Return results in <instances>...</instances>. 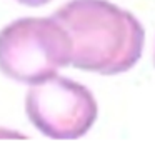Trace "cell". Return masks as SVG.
I'll return each mask as SVG.
<instances>
[{
    "mask_svg": "<svg viewBox=\"0 0 155 155\" xmlns=\"http://www.w3.org/2000/svg\"><path fill=\"white\" fill-rule=\"evenodd\" d=\"M25 110L28 120L44 135L70 140L84 137L90 130L98 107L85 85L54 75L30 87Z\"/></svg>",
    "mask_w": 155,
    "mask_h": 155,
    "instance_id": "obj_3",
    "label": "cell"
},
{
    "mask_svg": "<svg viewBox=\"0 0 155 155\" xmlns=\"http://www.w3.org/2000/svg\"><path fill=\"white\" fill-rule=\"evenodd\" d=\"M18 4L27 5V7H42V5L48 4L50 0H17Z\"/></svg>",
    "mask_w": 155,
    "mask_h": 155,
    "instance_id": "obj_4",
    "label": "cell"
},
{
    "mask_svg": "<svg viewBox=\"0 0 155 155\" xmlns=\"http://www.w3.org/2000/svg\"><path fill=\"white\" fill-rule=\"evenodd\" d=\"M65 28L52 17L18 18L0 30V72L20 84H40L70 65Z\"/></svg>",
    "mask_w": 155,
    "mask_h": 155,
    "instance_id": "obj_2",
    "label": "cell"
},
{
    "mask_svg": "<svg viewBox=\"0 0 155 155\" xmlns=\"http://www.w3.org/2000/svg\"><path fill=\"white\" fill-rule=\"evenodd\" d=\"M54 18L70 40V65L102 75L127 72L140 60L145 32L124 8L107 0H70Z\"/></svg>",
    "mask_w": 155,
    "mask_h": 155,
    "instance_id": "obj_1",
    "label": "cell"
}]
</instances>
